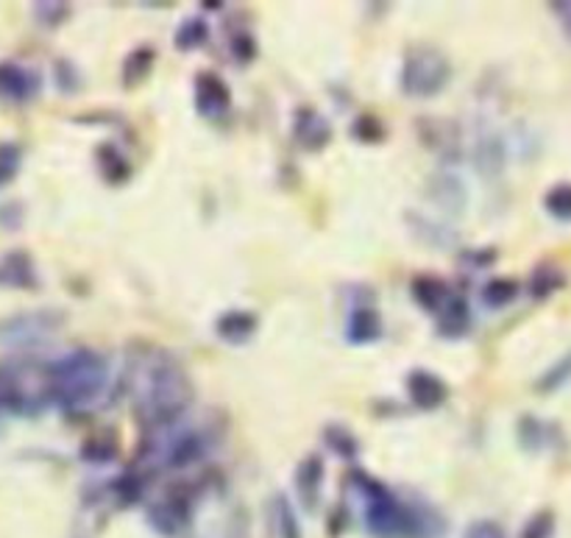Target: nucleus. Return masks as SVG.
Segmentation results:
<instances>
[{
	"instance_id": "nucleus-20",
	"label": "nucleus",
	"mask_w": 571,
	"mask_h": 538,
	"mask_svg": "<svg viewBox=\"0 0 571 538\" xmlns=\"http://www.w3.org/2000/svg\"><path fill=\"white\" fill-rule=\"evenodd\" d=\"M544 207L546 213L558 218V221H571V184H555L549 193L544 195Z\"/></svg>"
},
{
	"instance_id": "nucleus-27",
	"label": "nucleus",
	"mask_w": 571,
	"mask_h": 538,
	"mask_svg": "<svg viewBox=\"0 0 571 538\" xmlns=\"http://www.w3.org/2000/svg\"><path fill=\"white\" fill-rule=\"evenodd\" d=\"M468 538H505V536H502V530L494 525V522H480V525H475L468 530Z\"/></svg>"
},
{
	"instance_id": "nucleus-5",
	"label": "nucleus",
	"mask_w": 571,
	"mask_h": 538,
	"mask_svg": "<svg viewBox=\"0 0 571 538\" xmlns=\"http://www.w3.org/2000/svg\"><path fill=\"white\" fill-rule=\"evenodd\" d=\"M232 106V92H229L226 81L218 78L215 73H202L195 78V110L207 120H221Z\"/></svg>"
},
{
	"instance_id": "nucleus-21",
	"label": "nucleus",
	"mask_w": 571,
	"mask_h": 538,
	"mask_svg": "<svg viewBox=\"0 0 571 538\" xmlns=\"http://www.w3.org/2000/svg\"><path fill=\"white\" fill-rule=\"evenodd\" d=\"M569 380H571V355H566L563 360H558V363H555L553 369H549L544 376H541L538 390L549 394V390L563 388V385L569 383Z\"/></svg>"
},
{
	"instance_id": "nucleus-26",
	"label": "nucleus",
	"mask_w": 571,
	"mask_h": 538,
	"mask_svg": "<svg viewBox=\"0 0 571 538\" xmlns=\"http://www.w3.org/2000/svg\"><path fill=\"white\" fill-rule=\"evenodd\" d=\"M280 527H282V538H301L296 513H293L290 502H285V500H280Z\"/></svg>"
},
{
	"instance_id": "nucleus-7",
	"label": "nucleus",
	"mask_w": 571,
	"mask_h": 538,
	"mask_svg": "<svg viewBox=\"0 0 571 538\" xmlns=\"http://www.w3.org/2000/svg\"><path fill=\"white\" fill-rule=\"evenodd\" d=\"M39 92V76L26 67L0 65V98L3 101H31Z\"/></svg>"
},
{
	"instance_id": "nucleus-9",
	"label": "nucleus",
	"mask_w": 571,
	"mask_h": 538,
	"mask_svg": "<svg viewBox=\"0 0 571 538\" xmlns=\"http://www.w3.org/2000/svg\"><path fill=\"white\" fill-rule=\"evenodd\" d=\"M471 330V310H468V302L460 296H449L443 302V307L438 310V332L449 341H457L466 332Z\"/></svg>"
},
{
	"instance_id": "nucleus-6",
	"label": "nucleus",
	"mask_w": 571,
	"mask_h": 538,
	"mask_svg": "<svg viewBox=\"0 0 571 538\" xmlns=\"http://www.w3.org/2000/svg\"><path fill=\"white\" fill-rule=\"evenodd\" d=\"M59 312H31V316H20L12 321L0 324V341L3 344H23V341H37L59 326Z\"/></svg>"
},
{
	"instance_id": "nucleus-22",
	"label": "nucleus",
	"mask_w": 571,
	"mask_h": 538,
	"mask_svg": "<svg viewBox=\"0 0 571 538\" xmlns=\"http://www.w3.org/2000/svg\"><path fill=\"white\" fill-rule=\"evenodd\" d=\"M326 444H329L332 452L340 454V458H354V454H358V441H354V435L346 433V430L340 427L326 430Z\"/></svg>"
},
{
	"instance_id": "nucleus-28",
	"label": "nucleus",
	"mask_w": 571,
	"mask_h": 538,
	"mask_svg": "<svg viewBox=\"0 0 571 538\" xmlns=\"http://www.w3.org/2000/svg\"><path fill=\"white\" fill-rule=\"evenodd\" d=\"M555 14H558L560 17V23H563V28H566V34H569L571 37V3H555Z\"/></svg>"
},
{
	"instance_id": "nucleus-12",
	"label": "nucleus",
	"mask_w": 571,
	"mask_h": 538,
	"mask_svg": "<svg viewBox=\"0 0 571 538\" xmlns=\"http://www.w3.org/2000/svg\"><path fill=\"white\" fill-rule=\"evenodd\" d=\"M332 129L319 112L312 110H299L296 115V140H299L304 149H324L329 143Z\"/></svg>"
},
{
	"instance_id": "nucleus-24",
	"label": "nucleus",
	"mask_w": 571,
	"mask_h": 538,
	"mask_svg": "<svg viewBox=\"0 0 571 538\" xmlns=\"http://www.w3.org/2000/svg\"><path fill=\"white\" fill-rule=\"evenodd\" d=\"M553 513H538V516H533L530 525L524 527V538H553Z\"/></svg>"
},
{
	"instance_id": "nucleus-1",
	"label": "nucleus",
	"mask_w": 571,
	"mask_h": 538,
	"mask_svg": "<svg viewBox=\"0 0 571 538\" xmlns=\"http://www.w3.org/2000/svg\"><path fill=\"white\" fill-rule=\"evenodd\" d=\"M109 366L101 355L92 349H76L67 357L48 366V385H51V399H56L62 408H90L98 396L104 394Z\"/></svg>"
},
{
	"instance_id": "nucleus-2",
	"label": "nucleus",
	"mask_w": 571,
	"mask_h": 538,
	"mask_svg": "<svg viewBox=\"0 0 571 538\" xmlns=\"http://www.w3.org/2000/svg\"><path fill=\"white\" fill-rule=\"evenodd\" d=\"M351 486L363 497V516L371 536L377 538H418L424 520L416 508H407L393 497L390 488L368 477L365 472L351 474Z\"/></svg>"
},
{
	"instance_id": "nucleus-10",
	"label": "nucleus",
	"mask_w": 571,
	"mask_h": 538,
	"mask_svg": "<svg viewBox=\"0 0 571 538\" xmlns=\"http://www.w3.org/2000/svg\"><path fill=\"white\" fill-rule=\"evenodd\" d=\"M519 441L527 452H546L558 444V427L535 415H524L519 422Z\"/></svg>"
},
{
	"instance_id": "nucleus-25",
	"label": "nucleus",
	"mask_w": 571,
	"mask_h": 538,
	"mask_svg": "<svg viewBox=\"0 0 571 538\" xmlns=\"http://www.w3.org/2000/svg\"><path fill=\"white\" fill-rule=\"evenodd\" d=\"M154 62V51H137L131 53L129 62H126V81L131 78H143L148 73V65Z\"/></svg>"
},
{
	"instance_id": "nucleus-8",
	"label": "nucleus",
	"mask_w": 571,
	"mask_h": 538,
	"mask_svg": "<svg viewBox=\"0 0 571 538\" xmlns=\"http://www.w3.org/2000/svg\"><path fill=\"white\" fill-rule=\"evenodd\" d=\"M407 390L410 399L418 405L421 410H436L446 402V383H443L441 376L429 374V371L418 369L407 376Z\"/></svg>"
},
{
	"instance_id": "nucleus-4",
	"label": "nucleus",
	"mask_w": 571,
	"mask_h": 538,
	"mask_svg": "<svg viewBox=\"0 0 571 538\" xmlns=\"http://www.w3.org/2000/svg\"><path fill=\"white\" fill-rule=\"evenodd\" d=\"M452 65L441 51L416 48L410 51L402 67V90L413 98H432L449 85Z\"/></svg>"
},
{
	"instance_id": "nucleus-13",
	"label": "nucleus",
	"mask_w": 571,
	"mask_h": 538,
	"mask_svg": "<svg viewBox=\"0 0 571 538\" xmlns=\"http://www.w3.org/2000/svg\"><path fill=\"white\" fill-rule=\"evenodd\" d=\"M215 332L226 341V344H246L248 337L257 332V316L246 310H232L226 316L218 318V324H215Z\"/></svg>"
},
{
	"instance_id": "nucleus-11",
	"label": "nucleus",
	"mask_w": 571,
	"mask_h": 538,
	"mask_svg": "<svg viewBox=\"0 0 571 538\" xmlns=\"http://www.w3.org/2000/svg\"><path fill=\"white\" fill-rule=\"evenodd\" d=\"M346 337H349L351 344H358V346L379 341V337H382V318H379V312L371 310V307H358V310L349 316Z\"/></svg>"
},
{
	"instance_id": "nucleus-14",
	"label": "nucleus",
	"mask_w": 571,
	"mask_h": 538,
	"mask_svg": "<svg viewBox=\"0 0 571 538\" xmlns=\"http://www.w3.org/2000/svg\"><path fill=\"white\" fill-rule=\"evenodd\" d=\"M301 500L307 508H315L321 500V486H324V461L319 454H310L304 463L299 466V477H296Z\"/></svg>"
},
{
	"instance_id": "nucleus-15",
	"label": "nucleus",
	"mask_w": 571,
	"mask_h": 538,
	"mask_svg": "<svg viewBox=\"0 0 571 538\" xmlns=\"http://www.w3.org/2000/svg\"><path fill=\"white\" fill-rule=\"evenodd\" d=\"M413 296H416V302L424 307V310L438 312L452 293H449V287L443 285L441 279L418 277L416 282H413Z\"/></svg>"
},
{
	"instance_id": "nucleus-16",
	"label": "nucleus",
	"mask_w": 571,
	"mask_h": 538,
	"mask_svg": "<svg viewBox=\"0 0 571 538\" xmlns=\"http://www.w3.org/2000/svg\"><path fill=\"white\" fill-rule=\"evenodd\" d=\"M3 282L17 285V287L37 285V273H34V266H31V260H28L26 252L9 254L7 262H3Z\"/></svg>"
},
{
	"instance_id": "nucleus-19",
	"label": "nucleus",
	"mask_w": 571,
	"mask_h": 538,
	"mask_svg": "<svg viewBox=\"0 0 571 538\" xmlns=\"http://www.w3.org/2000/svg\"><path fill=\"white\" fill-rule=\"evenodd\" d=\"M207 37H209L207 23H204V20L190 17V20H184L182 28L176 31V46H179V51H193V48L204 46Z\"/></svg>"
},
{
	"instance_id": "nucleus-3",
	"label": "nucleus",
	"mask_w": 571,
	"mask_h": 538,
	"mask_svg": "<svg viewBox=\"0 0 571 538\" xmlns=\"http://www.w3.org/2000/svg\"><path fill=\"white\" fill-rule=\"evenodd\" d=\"M190 402V385L182 369L170 360L156 363L140 399V415L148 419L151 427H170L184 413Z\"/></svg>"
},
{
	"instance_id": "nucleus-23",
	"label": "nucleus",
	"mask_w": 571,
	"mask_h": 538,
	"mask_svg": "<svg viewBox=\"0 0 571 538\" xmlns=\"http://www.w3.org/2000/svg\"><path fill=\"white\" fill-rule=\"evenodd\" d=\"M20 170V149L12 143L0 145V184L12 182Z\"/></svg>"
},
{
	"instance_id": "nucleus-17",
	"label": "nucleus",
	"mask_w": 571,
	"mask_h": 538,
	"mask_svg": "<svg viewBox=\"0 0 571 538\" xmlns=\"http://www.w3.org/2000/svg\"><path fill=\"white\" fill-rule=\"evenodd\" d=\"M566 285V277L553 266H544L530 277V296L533 298H549Z\"/></svg>"
},
{
	"instance_id": "nucleus-18",
	"label": "nucleus",
	"mask_w": 571,
	"mask_h": 538,
	"mask_svg": "<svg viewBox=\"0 0 571 538\" xmlns=\"http://www.w3.org/2000/svg\"><path fill=\"white\" fill-rule=\"evenodd\" d=\"M519 296V282H514V279H505V277H496L491 279L485 287H482V298H485L488 307H507L514 298Z\"/></svg>"
}]
</instances>
